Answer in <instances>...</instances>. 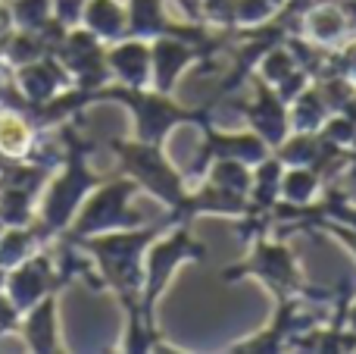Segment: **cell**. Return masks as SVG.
<instances>
[{
	"instance_id": "cb8c5ba5",
	"label": "cell",
	"mask_w": 356,
	"mask_h": 354,
	"mask_svg": "<svg viewBox=\"0 0 356 354\" xmlns=\"http://www.w3.org/2000/svg\"><path fill=\"white\" fill-rule=\"evenodd\" d=\"M344 320H347V326L356 332V301L353 298H350V305H347V317Z\"/></svg>"
},
{
	"instance_id": "7402d4cb",
	"label": "cell",
	"mask_w": 356,
	"mask_h": 354,
	"mask_svg": "<svg viewBox=\"0 0 356 354\" xmlns=\"http://www.w3.org/2000/svg\"><path fill=\"white\" fill-rule=\"evenodd\" d=\"M332 75L356 88V35H350L344 44L332 50Z\"/></svg>"
},
{
	"instance_id": "603a6c76",
	"label": "cell",
	"mask_w": 356,
	"mask_h": 354,
	"mask_svg": "<svg viewBox=\"0 0 356 354\" xmlns=\"http://www.w3.org/2000/svg\"><path fill=\"white\" fill-rule=\"evenodd\" d=\"M344 13H347V22H350V35H356V0H344Z\"/></svg>"
},
{
	"instance_id": "44dd1931",
	"label": "cell",
	"mask_w": 356,
	"mask_h": 354,
	"mask_svg": "<svg viewBox=\"0 0 356 354\" xmlns=\"http://www.w3.org/2000/svg\"><path fill=\"white\" fill-rule=\"evenodd\" d=\"M294 69H297V60H294V54H291V47L284 41L275 44V47H269L263 56H259V63H257L259 79L269 82L272 88H275L282 79H288Z\"/></svg>"
},
{
	"instance_id": "5bb4252c",
	"label": "cell",
	"mask_w": 356,
	"mask_h": 354,
	"mask_svg": "<svg viewBox=\"0 0 356 354\" xmlns=\"http://www.w3.org/2000/svg\"><path fill=\"white\" fill-rule=\"evenodd\" d=\"M106 66L119 85L150 88V41L122 38L116 44H106Z\"/></svg>"
},
{
	"instance_id": "9c48e42d",
	"label": "cell",
	"mask_w": 356,
	"mask_h": 354,
	"mask_svg": "<svg viewBox=\"0 0 356 354\" xmlns=\"http://www.w3.org/2000/svg\"><path fill=\"white\" fill-rule=\"evenodd\" d=\"M269 154H272V148L253 129L222 132L209 123L207 129H203V141H200V151H197L194 163H191V169H184V179H188V185L191 182H200L213 160H241V163H247V167H257V163L266 160Z\"/></svg>"
},
{
	"instance_id": "6da1fadb",
	"label": "cell",
	"mask_w": 356,
	"mask_h": 354,
	"mask_svg": "<svg viewBox=\"0 0 356 354\" xmlns=\"http://www.w3.org/2000/svg\"><path fill=\"white\" fill-rule=\"evenodd\" d=\"M60 135L66 141V154L60 160V173L54 179H47L44 194L38 198V220L35 226L44 232V238L63 236L72 223V217L79 213L81 201L94 192V188L104 182V176H97L88 167V154H91L94 144H85L75 132V123L60 125Z\"/></svg>"
},
{
	"instance_id": "7c38bea8",
	"label": "cell",
	"mask_w": 356,
	"mask_h": 354,
	"mask_svg": "<svg viewBox=\"0 0 356 354\" xmlns=\"http://www.w3.org/2000/svg\"><path fill=\"white\" fill-rule=\"evenodd\" d=\"M247 125L269 144L272 151L291 135V107L278 98V91L269 85V82L257 79V91H253V100L244 107Z\"/></svg>"
},
{
	"instance_id": "d4e9b609",
	"label": "cell",
	"mask_w": 356,
	"mask_h": 354,
	"mask_svg": "<svg viewBox=\"0 0 356 354\" xmlns=\"http://www.w3.org/2000/svg\"><path fill=\"white\" fill-rule=\"evenodd\" d=\"M275 3H278V6H284V3H288V0H275Z\"/></svg>"
},
{
	"instance_id": "ac0fdd59",
	"label": "cell",
	"mask_w": 356,
	"mask_h": 354,
	"mask_svg": "<svg viewBox=\"0 0 356 354\" xmlns=\"http://www.w3.org/2000/svg\"><path fill=\"white\" fill-rule=\"evenodd\" d=\"M288 107H291V129L294 132H319L325 125V119L332 116V107H328L319 82H309Z\"/></svg>"
},
{
	"instance_id": "3957f363",
	"label": "cell",
	"mask_w": 356,
	"mask_h": 354,
	"mask_svg": "<svg viewBox=\"0 0 356 354\" xmlns=\"http://www.w3.org/2000/svg\"><path fill=\"white\" fill-rule=\"evenodd\" d=\"M94 100H116V104H125L131 113H135V138L141 141H154L163 144L166 135L178 125H200L207 129L213 119V107H200V110H191V107H181L172 100V94H163L156 88H129V85H104L91 94Z\"/></svg>"
},
{
	"instance_id": "ffe728a7",
	"label": "cell",
	"mask_w": 356,
	"mask_h": 354,
	"mask_svg": "<svg viewBox=\"0 0 356 354\" xmlns=\"http://www.w3.org/2000/svg\"><path fill=\"white\" fill-rule=\"evenodd\" d=\"M6 3H10L16 29L41 31L54 19V0H6Z\"/></svg>"
},
{
	"instance_id": "277c9868",
	"label": "cell",
	"mask_w": 356,
	"mask_h": 354,
	"mask_svg": "<svg viewBox=\"0 0 356 354\" xmlns=\"http://www.w3.org/2000/svg\"><path fill=\"white\" fill-rule=\"evenodd\" d=\"M110 148L116 151L119 163H122V173L131 176L141 192H150L156 201H163V204L169 207V217H172L169 226L181 223V210H184V204H188L191 185L181 169L166 157L163 144L141 141V138H135V141L113 138Z\"/></svg>"
},
{
	"instance_id": "8992f818",
	"label": "cell",
	"mask_w": 356,
	"mask_h": 354,
	"mask_svg": "<svg viewBox=\"0 0 356 354\" xmlns=\"http://www.w3.org/2000/svg\"><path fill=\"white\" fill-rule=\"evenodd\" d=\"M207 257V248L200 242H194L188 223H175V229L169 236H156L150 242L147 254H144V282H141V298H138V307H141L144 320L156 326L154 314H156V301L163 298L166 286L172 282L175 270L188 261H203Z\"/></svg>"
},
{
	"instance_id": "8fae6325",
	"label": "cell",
	"mask_w": 356,
	"mask_h": 354,
	"mask_svg": "<svg viewBox=\"0 0 356 354\" xmlns=\"http://www.w3.org/2000/svg\"><path fill=\"white\" fill-rule=\"evenodd\" d=\"M13 85H16V91L25 98L29 113H31L35 107L47 104V100L56 98L60 91L72 88V75H69V69L63 66L56 54H44V56H38V60L25 63V66L13 69Z\"/></svg>"
},
{
	"instance_id": "4fadbf2b",
	"label": "cell",
	"mask_w": 356,
	"mask_h": 354,
	"mask_svg": "<svg viewBox=\"0 0 356 354\" xmlns=\"http://www.w3.org/2000/svg\"><path fill=\"white\" fill-rule=\"evenodd\" d=\"M294 31H300L307 41L319 44V47L334 50L350 38V22L341 3H316L294 16Z\"/></svg>"
},
{
	"instance_id": "7a4b0ae2",
	"label": "cell",
	"mask_w": 356,
	"mask_h": 354,
	"mask_svg": "<svg viewBox=\"0 0 356 354\" xmlns=\"http://www.w3.org/2000/svg\"><path fill=\"white\" fill-rule=\"evenodd\" d=\"M160 232L163 226H135V229L75 238V242L66 238V242H72L79 251L94 257V263L100 270V282L119 295L122 307H138L144 282V254H147L150 242Z\"/></svg>"
},
{
	"instance_id": "484cf974",
	"label": "cell",
	"mask_w": 356,
	"mask_h": 354,
	"mask_svg": "<svg viewBox=\"0 0 356 354\" xmlns=\"http://www.w3.org/2000/svg\"><path fill=\"white\" fill-rule=\"evenodd\" d=\"M353 104H356V98H353Z\"/></svg>"
},
{
	"instance_id": "e0dca14e",
	"label": "cell",
	"mask_w": 356,
	"mask_h": 354,
	"mask_svg": "<svg viewBox=\"0 0 356 354\" xmlns=\"http://www.w3.org/2000/svg\"><path fill=\"white\" fill-rule=\"evenodd\" d=\"M35 148V125L25 113L0 107V157L3 160H25Z\"/></svg>"
},
{
	"instance_id": "d6986e66",
	"label": "cell",
	"mask_w": 356,
	"mask_h": 354,
	"mask_svg": "<svg viewBox=\"0 0 356 354\" xmlns=\"http://www.w3.org/2000/svg\"><path fill=\"white\" fill-rule=\"evenodd\" d=\"M325 182L309 167H284L282 173V201L291 207H307L322 194Z\"/></svg>"
},
{
	"instance_id": "52a82bcc",
	"label": "cell",
	"mask_w": 356,
	"mask_h": 354,
	"mask_svg": "<svg viewBox=\"0 0 356 354\" xmlns=\"http://www.w3.org/2000/svg\"><path fill=\"white\" fill-rule=\"evenodd\" d=\"M222 279L225 282L259 279L272 295H275V301L291 298V295H300L303 286H307L294 254H291V248L282 242V238H272V236L253 238L247 257L241 263H232V267L222 273Z\"/></svg>"
},
{
	"instance_id": "5b68a950",
	"label": "cell",
	"mask_w": 356,
	"mask_h": 354,
	"mask_svg": "<svg viewBox=\"0 0 356 354\" xmlns=\"http://www.w3.org/2000/svg\"><path fill=\"white\" fill-rule=\"evenodd\" d=\"M141 192L131 176H119L113 182H100L85 201H81L79 213L72 217L69 229L63 238H88V236H104V232L119 229H135L144 226L141 213L131 210V198Z\"/></svg>"
},
{
	"instance_id": "2e32d148",
	"label": "cell",
	"mask_w": 356,
	"mask_h": 354,
	"mask_svg": "<svg viewBox=\"0 0 356 354\" xmlns=\"http://www.w3.org/2000/svg\"><path fill=\"white\" fill-rule=\"evenodd\" d=\"M81 25L104 44H116L129 38V10L122 6V0H85Z\"/></svg>"
},
{
	"instance_id": "ba28073f",
	"label": "cell",
	"mask_w": 356,
	"mask_h": 354,
	"mask_svg": "<svg viewBox=\"0 0 356 354\" xmlns=\"http://www.w3.org/2000/svg\"><path fill=\"white\" fill-rule=\"evenodd\" d=\"M54 54L60 56V63L69 69L75 88L94 94L97 88L110 85L113 72H110V66H106V44L100 41L94 31H88L85 25H72V29L66 31V38L56 44Z\"/></svg>"
},
{
	"instance_id": "30bf717a",
	"label": "cell",
	"mask_w": 356,
	"mask_h": 354,
	"mask_svg": "<svg viewBox=\"0 0 356 354\" xmlns=\"http://www.w3.org/2000/svg\"><path fill=\"white\" fill-rule=\"evenodd\" d=\"M66 282V276L56 273L54 270V261L47 254H31L29 261H22L19 267L6 270V282H3V292L6 298L16 305L19 314H25L31 305L44 298L50 292H60V286Z\"/></svg>"
},
{
	"instance_id": "9a60e30c",
	"label": "cell",
	"mask_w": 356,
	"mask_h": 354,
	"mask_svg": "<svg viewBox=\"0 0 356 354\" xmlns=\"http://www.w3.org/2000/svg\"><path fill=\"white\" fill-rule=\"evenodd\" d=\"M16 332L29 342L31 351H56L60 348V332H56V292L44 295L38 305H31L25 311V317H19Z\"/></svg>"
}]
</instances>
